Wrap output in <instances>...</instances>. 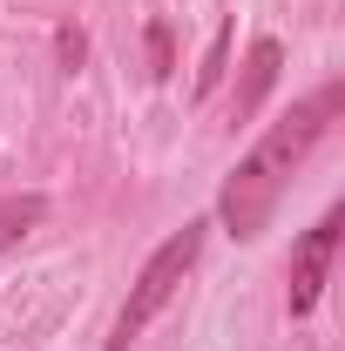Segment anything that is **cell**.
<instances>
[{
  "label": "cell",
  "instance_id": "6da1fadb",
  "mask_svg": "<svg viewBox=\"0 0 345 351\" xmlns=\"http://www.w3.org/2000/svg\"><path fill=\"white\" fill-rule=\"evenodd\" d=\"M339 108H345V82H318L304 101H291V108L251 142V156H244L237 169L223 176V189H216V223H223L237 243L264 237L278 196L291 189V176L304 169V156L325 142V129L339 122Z\"/></svg>",
  "mask_w": 345,
  "mask_h": 351
},
{
  "label": "cell",
  "instance_id": "7a4b0ae2",
  "mask_svg": "<svg viewBox=\"0 0 345 351\" xmlns=\"http://www.w3.org/2000/svg\"><path fill=\"white\" fill-rule=\"evenodd\" d=\"M203 243H210V223H183L170 243H156V257L142 263V277L129 284V304H122V317H115V338H109V351H129L142 331H149V317H163V304H170L176 291H183V277L197 270V257H203Z\"/></svg>",
  "mask_w": 345,
  "mask_h": 351
},
{
  "label": "cell",
  "instance_id": "3957f363",
  "mask_svg": "<svg viewBox=\"0 0 345 351\" xmlns=\"http://www.w3.org/2000/svg\"><path fill=\"white\" fill-rule=\"evenodd\" d=\"M339 237H345V210H325V217L298 237V250H291V317H311V311H318L325 284H332Z\"/></svg>",
  "mask_w": 345,
  "mask_h": 351
},
{
  "label": "cell",
  "instance_id": "277c9868",
  "mask_svg": "<svg viewBox=\"0 0 345 351\" xmlns=\"http://www.w3.org/2000/svg\"><path fill=\"white\" fill-rule=\"evenodd\" d=\"M278 68H285L278 34H258V41H251V54H244V82H237V95H230V122H251V115L264 108V95L278 88Z\"/></svg>",
  "mask_w": 345,
  "mask_h": 351
},
{
  "label": "cell",
  "instance_id": "5b68a950",
  "mask_svg": "<svg viewBox=\"0 0 345 351\" xmlns=\"http://www.w3.org/2000/svg\"><path fill=\"white\" fill-rule=\"evenodd\" d=\"M41 217H47V196H0V250H14Z\"/></svg>",
  "mask_w": 345,
  "mask_h": 351
},
{
  "label": "cell",
  "instance_id": "8992f818",
  "mask_svg": "<svg viewBox=\"0 0 345 351\" xmlns=\"http://www.w3.org/2000/svg\"><path fill=\"white\" fill-rule=\"evenodd\" d=\"M223 68H230V27H216L210 54H203V68H197V101H203V95H216V82H223Z\"/></svg>",
  "mask_w": 345,
  "mask_h": 351
},
{
  "label": "cell",
  "instance_id": "52a82bcc",
  "mask_svg": "<svg viewBox=\"0 0 345 351\" xmlns=\"http://www.w3.org/2000/svg\"><path fill=\"white\" fill-rule=\"evenodd\" d=\"M54 61H61V75H75V68L88 61V34L75 27V21H61V27H54Z\"/></svg>",
  "mask_w": 345,
  "mask_h": 351
},
{
  "label": "cell",
  "instance_id": "ba28073f",
  "mask_svg": "<svg viewBox=\"0 0 345 351\" xmlns=\"http://www.w3.org/2000/svg\"><path fill=\"white\" fill-rule=\"evenodd\" d=\"M176 68V41H170V21H149V75L156 82H170Z\"/></svg>",
  "mask_w": 345,
  "mask_h": 351
}]
</instances>
